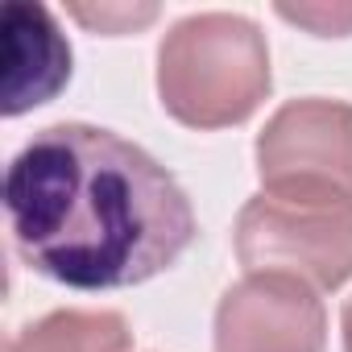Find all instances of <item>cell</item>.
Segmentation results:
<instances>
[{"label":"cell","instance_id":"6da1fadb","mask_svg":"<svg viewBox=\"0 0 352 352\" xmlns=\"http://www.w3.org/2000/svg\"><path fill=\"white\" fill-rule=\"evenodd\" d=\"M5 216L21 261L71 290L149 282L195 241L179 179L120 133L79 120L21 145L5 170Z\"/></svg>","mask_w":352,"mask_h":352},{"label":"cell","instance_id":"7a4b0ae2","mask_svg":"<svg viewBox=\"0 0 352 352\" xmlns=\"http://www.w3.org/2000/svg\"><path fill=\"white\" fill-rule=\"evenodd\" d=\"M162 108L187 129L249 120L270 96L265 34L241 13H191L157 46Z\"/></svg>","mask_w":352,"mask_h":352},{"label":"cell","instance_id":"3957f363","mask_svg":"<svg viewBox=\"0 0 352 352\" xmlns=\"http://www.w3.org/2000/svg\"><path fill=\"white\" fill-rule=\"evenodd\" d=\"M232 241L249 274H290L315 290H336L352 278V199L261 191L241 208Z\"/></svg>","mask_w":352,"mask_h":352},{"label":"cell","instance_id":"277c9868","mask_svg":"<svg viewBox=\"0 0 352 352\" xmlns=\"http://www.w3.org/2000/svg\"><path fill=\"white\" fill-rule=\"evenodd\" d=\"M257 174L265 195L352 199V104L290 100L257 137Z\"/></svg>","mask_w":352,"mask_h":352},{"label":"cell","instance_id":"5b68a950","mask_svg":"<svg viewBox=\"0 0 352 352\" xmlns=\"http://www.w3.org/2000/svg\"><path fill=\"white\" fill-rule=\"evenodd\" d=\"M327 311L302 278L245 274L216 307V352H323Z\"/></svg>","mask_w":352,"mask_h":352},{"label":"cell","instance_id":"8992f818","mask_svg":"<svg viewBox=\"0 0 352 352\" xmlns=\"http://www.w3.org/2000/svg\"><path fill=\"white\" fill-rule=\"evenodd\" d=\"M71 79V46L46 5L13 0L0 13V108L21 116L50 104Z\"/></svg>","mask_w":352,"mask_h":352},{"label":"cell","instance_id":"52a82bcc","mask_svg":"<svg viewBox=\"0 0 352 352\" xmlns=\"http://www.w3.org/2000/svg\"><path fill=\"white\" fill-rule=\"evenodd\" d=\"M133 331L116 311H50L25 323L5 352H129Z\"/></svg>","mask_w":352,"mask_h":352},{"label":"cell","instance_id":"ba28073f","mask_svg":"<svg viewBox=\"0 0 352 352\" xmlns=\"http://www.w3.org/2000/svg\"><path fill=\"white\" fill-rule=\"evenodd\" d=\"M71 13H75L87 30H100V34H133L137 25H149V21L157 17L153 5H141V9H133V5H100V9L75 5Z\"/></svg>","mask_w":352,"mask_h":352},{"label":"cell","instance_id":"9c48e42d","mask_svg":"<svg viewBox=\"0 0 352 352\" xmlns=\"http://www.w3.org/2000/svg\"><path fill=\"white\" fill-rule=\"evenodd\" d=\"M278 17L307 25L319 38H340L352 30V5H331V9L327 5H278Z\"/></svg>","mask_w":352,"mask_h":352},{"label":"cell","instance_id":"30bf717a","mask_svg":"<svg viewBox=\"0 0 352 352\" xmlns=\"http://www.w3.org/2000/svg\"><path fill=\"white\" fill-rule=\"evenodd\" d=\"M340 327H344V352H352V298H348V307H344Z\"/></svg>","mask_w":352,"mask_h":352}]
</instances>
